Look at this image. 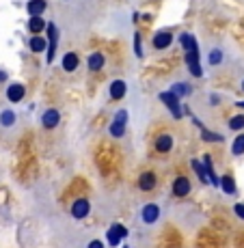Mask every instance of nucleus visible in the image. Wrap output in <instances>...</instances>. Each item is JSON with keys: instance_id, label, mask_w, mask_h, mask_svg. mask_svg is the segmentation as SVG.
I'll list each match as a JSON object with an SVG mask.
<instances>
[{"instance_id": "1", "label": "nucleus", "mask_w": 244, "mask_h": 248, "mask_svg": "<svg viewBox=\"0 0 244 248\" xmlns=\"http://www.w3.org/2000/svg\"><path fill=\"white\" fill-rule=\"evenodd\" d=\"M128 235H130V231H128L126 225H121V222H113V225L106 229V233H104V240H106V246L117 248L128 240Z\"/></svg>"}, {"instance_id": "2", "label": "nucleus", "mask_w": 244, "mask_h": 248, "mask_svg": "<svg viewBox=\"0 0 244 248\" xmlns=\"http://www.w3.org/2000/svg\"><path fill=\"white\" fill-rule=\"evenodd\" d=\"M160 218H162V209H160V205H158L156 201L145 203L141 207V212H138V220H141L145 227L158 225V222H160Z\"/></svg>"}, {"instance_id": "3", "label": "nucleus", "mask_w": 244, "mask_h": 248, "mask_svg": "<svg viewBox=\"0 0 244 248\" xmlns=\"http://www.w3.org/2000/svg\"><path fill=\"white\" fill-rule=\"evenodd\" d=\"M48 52H46V63L52 65L54 63V56H56V47H59V26L54 22H48Z\"/></svg>"}, {"instance_id": "4", "label": "nucleus", "mask_w": 244, "mask_h": 248, "mask_svg": "<svg viewBox=\"0 0 244 248\" xmlns=\"http://www.w3.org/2000/svg\"><path fill=\"white\" fill-rule=\"evenodd\" d=\"M126 125H128V110L121 108V110L114 112L111 125H108V134H111L113 138H121L123 134H126Z\"/></svg>"}, {"instance_id": "5", "label": "nucleus", "mask_w": 244, "mask_h": 248, "mask_svg": "<svg viewBox=\"0 0 244 248\" xmlns=\"http://www.w3.org/2000/svg\"><path fill=\"white\" fill-rule=\"evenodd\" d=\"M190 192H193V181L188 177L178 175V177L171 181V194H173L175 199H186Z\"/></svg>"}, {"instance_id": "6", "label": "nucleus", "mask_w": 244, "mask_h": 248, "mask_svg": "<svg viewBox=\"0 0 244 248\" xmlns=\"http://www.w3.org/2000/svg\"><path fill=\"white\" fill-rule=\"evenodd\" d=\"M69 214L74 220H84V218H89L91 214V201L87 197H78L74 203L69 205Z\"/></svg>"}, {"instance_id": "7", "label": "nucleus", "mask_w": 244, "mask_h": 248, "mask_svg": "<svg viewBox=\"0 0 244 248\" xmlns=\"http://www.w3.org/2000/svg\"><path fill=\"white\" fill-rule=\"evenodd\" d=\"M158 97H160V102L164 104L166 108H169V112L173 114L175 119H181V117H184V108H181L178 95H173L171 91H164V93H160Z\"/></svg>"}, {"instance_id": "8", "label": "nucleus", "mask_w": 244, "mask_h": 248, "mask_svg": "<svg viewBox=\"0 0 244 248\" xmlns=\"http://www.w3.org/2000/svg\"><path fill=\"white\" fill-rule=\"evenodd\" d=\"M186 67H188L190 76H195V78H201L203 76V69H201V61H199V46L195 44L190 47L188 52H186Z\"/></svg>"}, {"instance_id": "9", "label": "nucleus", "mask_w": 244, "mask_h": 248, "mask_svg": "<svg viewBox=\"0 0 244 248\" xmlns=\"http://www.w3.org/2000/svg\"><path fill=\"white\" fill-rule=\"evenodd\" d=\"M136 186L141 192H151V190H156V186H158V175L154 170H145V173L138 175Z\"/></svg>"}, {"instance_id": "10", "label": "nucleus", "mask_w": 244, "mask_h": 248, "mask_svg": "<svg viewBox=\"0 0 244 248\" xmlns=\"http://www.w3.org/2000/svg\"><path fill=\"white\" fill-rule=\"evenodd\" d=\"M61 123V112L56 110V108H46L44 114H41V127L44 130H56Z\"/></svg>"}, {"instance_id": "11", "label": "nucleus", "mask_w": 244, "mask_h": 248, "mask_svg": "<svg viewBox=\"0 0 244 248\" xmlns=\"http://www.w3.org/2000/svg\"><path fill=\"white\" fill-rule=\"evenodd\" d=\"M4 97L11 104H20V102H24V97H26V87H24L22 82H11L7 87V91H4Z\"/></svg>"}, {"instance_id": "12", "label": "nucleus", "mask_w": 244, "mask_h": 248, "mask_svg": "<svg viewBox=\"0 0 244 248\" xmlns=\"http://www.w3.org/2000/svg\"><path fill=\"white\" fill-rule=\"evenodd\" d=\"M173 147H175V138L166 134V132H162V134L154 138V149L158 154H169V151H173Z\"/></svg>"}, {"instance_id": "13", "label": "nucleus", "mask_w": 244, "mask_h": 248, "mask_svg": "<svg viewBox=\"0 0 244 248\" xmlns=\"http://www.w3.org/2000/svg\"><path fill=\"white\" fill-rule=\"evenodd\" d=\"M171 44H173V32L171 31H158L154 37H151V46H154V50L162 52L166 50Z\"/></svg>"}, {"instance_id": "14", "label": "nucleus", "mask_w": 244, "mask_h": 248, "mask_svg": "<svg viewBox=\"0 0 244 248\" xmlns=\"http://www.w3.org/2000/svg\"><path fill=\"white\" fill-rule=\"evenodd\" d=\"M128 93V82L121 78H114L111 84H108V95H111V99H121L126 97Z\"/></svg>"}, {"instance_id": "15", "label": "nucleus", "mask_w": 244, "mask_h": 248, "mask_svg": "<svg viewBox=\"0 0 244 248\" xmlns=\"http://www.w3.org/2000/svg\"><path fill=\"white\" fill-rule=\"evenodd\" d=\"M87 67H89V71H102L106 67V56H104V52H91L87 56Z\"/></svg>"}, {"instance_id": "16", "label": "nucleus", "mask_w": 244, "mask_h": 248, "mask_svg": "<svg viewBox=\"0 0 244 248\" xmlns=\"http://www.w3.org/2000/svg\"><path fill=\"white\" fill-rule=\"evenodd\" d=\"M16 123H17V112L13 108H2L0 110V127L2 130H11V127H16Z\"/></svg>"}, {"instance_id": "17", "label": "nucleus", "mask_w": 244, "mask_h": 248, "mask_svg": "<svg viewBox=\"0 0 244 248\" xmlns=\"http://www.w3.org/2000/svg\"><path fill=\"white\" fill-rule=\"evenodd\" d=\"M61 67H63V71H67V74H74V71L80 67L78 54H76V52H65L63 59H61Z\"/></svg>"}, {"instance_id": "18", "label": "nucleus", "mask_w": 244, "mask_h": 248, "mask_svg": "<svg viewBox=\"0 0 244 248\" xmlns=\"http://www.w3.org/2000/svg\"><path fill=\"white\" fill-rule=\"evenodd\" d=\"M28 50L35 52V54H44V52H48V39L44 35H31V39H28Z\"/></svg>"}, {"instance_id": "19", "label": "nucleus", "mask_w": 244, "mask_h": 248, "mask_svg": "<svg viewBox=\"0 0 244 248\" xmlns=\"http://www.w3.org/2000/svg\"><path fill=\"white\" fill-rule=\"evenodd\" d=\"M46 9H48L46 0H28L26 2V11L31 17H41L46 13Z\"/></svg>"}, {"instance_id": "20", "label": "nucleus", "mask_w": 244, "mask_h": 248, "mask_svg": "<svg viewBox=\"0 0 244 248\" xmlns=\"http://www.w3.org/2000/svg\"><path fill=\"white\" fill-rule=\"evenodd\" d=\"M221 190L227 194V197H236V194H238V186H236L233 175H229V173L223 175V177H221Z\"/></svg>"}, {"instance_id": "21", "label": "nucleus", "mask_w": 244, "mask_h": 248, "mask_svg": "<svg viewBox=\"0 0 244 248\" xmlns=\"http://www.w3.org/2000/svg\"><path fill=\"white\" fill-rule=\"evenodd\" d=\"M26 28H28L31 35H41V32L48 28V22L44 20V17H31L28 24H26Z\"/></svg>"}, {"instance_id": "22", "label": "nucleus", "mask_w": 244, "mask_h": 248, "mask_svg": "<svg viewBox=\"0 0 244 248\" xmlns=\"http://www.w3.org/2000/svg\"><path fill=\"white\" fill-rule=\"evenodd\" d=\"M190 166H193V170H195V173H197V177H199L201 184L210 186V177H208V170H205L203 162L197 160V158H193V160H190Z\"/></svg>"}, {"instance_id": "23", "label": "nucleus", "mask_w": 244, "mask_h": 248, "mask_svg": "<svg viewBox=\"0 0 244 248\" xmlns=\"http://www.w3.org/2000/svg\"><path fill=\"white\" fill-rule=\"evenodd\" d=\"M223 61H225V54H223L221 47H212V50L208 52V65L210 67H218Z\"/></svg>"}, {"instance_id": "24", "label": "nucleus", "mask_w": 244, "mask_h": 248, "mask_svg": "<svg viewBox=\"0 0 244 248\" xmlns=\"http://www.w3.org/2000/svg\"><path fill=\"white\" fill-rule=\"evenodd\" d=\"M169 91H171L173 95H178V97L181 99V97H188V95L193 93V87H190V84H186V82H175Z\"/></svg>"}, {"instance_id": "25", "label": "nucleus", "mask_w": 244, "mask_h": 248, "mask_svg": "<svg viewBox=\"0 0 244 248\" xmlns=\"http://www.w3.org/2000/svg\"><path fill=\"white\" fill-rule=\"evenodd\" d=\"M231 155H236V158L244 155V132H240V134L233 138V142H231Z\"/></svg>"}, {"instance_id": "26", "label": "nucleus", "mask_w": 244, "mask_h": 248, "mask_svg": "<svg viewBox=\"0 0 244 248\" xmlns=\"http://www.w3.org/2000/svg\"><path fill=\"white\" fill-rule=\"evenodd\" d=\"M227 125H229V130L231 132H238V134H240V132L244 130V112L242 114H233V117L227 121Z\"/></svg>"}, {"instance_id": "27", "label": "nucleus", "mask_w": 244, "mask_h": 248, "mask_svg": "<svg viewBox=\"0 0 244 248\" xmlns=\"http://www.w3.org/2000/svg\"><path fill=\"white\" fill-rule=\"evenodd\" d=\"M201 140H203V142H225V136L223 134H214L212 130L201 127Z\"/></svg>"}, {"instance_id": "28", "label": "nucleus", "mask_w": 244, "mask_h": 248, "mask_svg": "<svg viewBox=\"0 0 244 248\" xmlns=\"http://www.w3.org/2000/svg\"><path fill=\"white\" fill-rule=\"evenodd\" d=\"M179 44H181V47H184L186 52H188L190 47L197 44V39H195V37L190 35V32H181V35H179Z\"/></svg>"}, {"instance_id": "29", "label": "nucleus", "mask_w": 244, "mask_h": 248, "mask_svg": "<svg viewBox=\"0 0 244 248\" xmlns=\"http://www.w3.org/2000/svg\"><path fill=\"white\" fill-rule=\"evenodd\" d=\"M134 54L138 56V59H143V37L141 32H134Z\"/></svg>"}, {"instance_id": "30", "label": "nucleus", "mask_w": 244, "mask_h": 248, "mask_svg": "<svg viewBox=\"0 0 244 248\" xmlns=\"http://www.w3.org/2000/svg\"><path fill=\"white\" fill-rule=\"evenodd\" d=\"M233 214H236V216L244 222V203H242V201H238L236 205H233Z\"/></svg>"}, {"instance_id": "31", "label": "nucleus", "mask_w": 244, "mask_h": 248, "mask_svg": "<svg viewBox=\"0 0 244 248\" xmlns=\"http://www.w3.org/2000/svg\"><path fill=\"white\" fill-rule=\"evenodd\" d=\"M84 248H106V242H104V240H98V237H95V240H91Z\"/></svg>"}, {"instance_id": "32", "label": "nucleus", "mask_w": 244, "mask_h": 248, "mask_svg": "<svg viewBox=\"0 0 244 248\" xmlns=\"http://www.w3.org/2000/svg\"><path fill=\"white\" fill-rule=\"evenodd\" d=\"M210 104H212V106L221 104V95H218V93H212V95H210Z\"/></svg>"}, {"instance_id": "33", "label": "nucleus", "mask_w": 244, "mask_h": 248, "mask_svg": "<svg viewBox=\"0 0 244 248\" xmlns=\"http://www.w3.org/2000/svg\"><path fill=\"white\" fill-rule=\"evenodd\" d=\"M201 162H203L205 166H214V160H212V155H210V154H205L203 158H201Z\"/></svg>"}, {"instance_id": "34", "label": "nucleus", "mask_w": 244, "mask_h": 248, "mask_svg": "<svg viewBox=\"0 0 244 248\" xmlns=\"http://www.w3.org/2000/svg\"><path fill=\"white\" fill-rule=\"evenodd\" d=\"M2 82H7V71L0 69V84H2Z\"/></svg>"}, {"instance_id": "35", "label": "nucleus", "mask_w": 244, "mask_h": 248, "mask_svg": "<svg viewBox=\"0 0 244 248\" xmlns=\"http://www.w3.org/2000/svg\"><path fill=\"white\" fill-rule=\"evenodd\" d=\"M236 106H238V108H242V110H244V102H236Z\"/></svg>"}, {"instance_id": "36", "label": "nucleus", "mask_w": 244, "mask_h": 248, "mask_svg": "<svg viewBox=\"0 0 244 248\" xmlns=\"http://www.w3.org/2000/svg\"><path fill=\"white\" fill-rule=\"evenodd\" d=\"M242 93H244V80H242Z\"/></svg>"}]
</instances>
